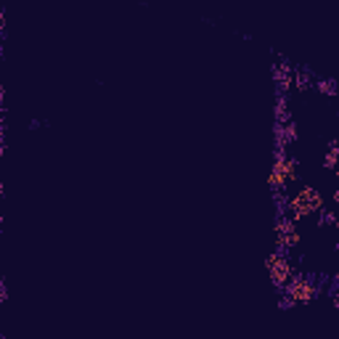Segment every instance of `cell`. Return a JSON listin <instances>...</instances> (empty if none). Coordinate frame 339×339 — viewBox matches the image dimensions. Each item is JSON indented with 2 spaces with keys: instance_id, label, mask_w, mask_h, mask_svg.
Returning <instances> with one entry per match:
<instances>
[{
  "instance_id": "6da1fadb",
  "label": "cell",
  "mask_w": 339,
  "mask_h": 339,
  "mask_svg": "<svg viewBox=\"0 0 339 339\" xmlns=\"http://www.w3.org/2000/svg\"><path fill=\"white\" fill-rule=\"evenodd\" d=\"M315 90L323 96H339V85L334 80H326V77H315Z\"/></svg>"
},
{
  "instance_id": "7a4b0ae2",
  "label": "cell",
  "mask_w": 339,
  "mask_h": 339,
  "mask_svg": "<svg viewBox=\"0 0 339 339\" xmlns=\"http://www.w3.org/2000/svg\"><path fill=\"white\" fill-rule=\"evenodd\" d=\"M43 125H45L43 119H37V117H32V119H29V127H27V130H32V133H35V130H40Z\"/></svg>"
},
{
  "instance_id": "3957f363",
  "label": "cell",
  "mask_w": 339,
  "mask_h": 339,
  "mask_svg": "<svg viewBox=\"0 0 339 339\" xmlns=\"http://www.w3.org/2000/svg\"><path fill=\"white\" fill-rule=\"evenodd\" d=\"M334 252L339 254V238H337V244H334Z\"/></svg>"
}]
</instances>
